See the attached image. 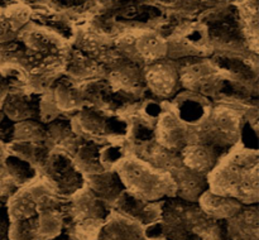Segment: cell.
Returning <instances> with one entry per match:
<instances>
[{"label":"cell","instance_id":"obj_1","mask_svg":"<svg viewBox=\"0 0 259 240\" xmlns=\"http://www.w3.org/2000/svg\"><path fill=\"white\" fill-rule=\"evenodd\" d=\"M209 189L214 194L233 197L243 205L259 201V156L257 149L239 143L220 158L207 174Z\"/></svg>","mask_w":259,"mask_h":240},{"label":"cell","instance_id":"obj_2","mask_svg":"<svg viewBox=\"0 0 259 240\" xmlns=\"http://www.w3.org/2000/svg\"><path fill=\"white\" fill-rule=\"evenodd\" d=\"M125 191L144 201H162L176 196L171 173L159 171L147 162L128 154L115 169Z\"/></svg>","mask_w":259,"mask_h":240},{"label":"cell","instance_id":"obj_3","mask_svg":"<svg viewBox=\"0 0 259 240\" xmlns=\"http://www.w3.org/2000/svg\"><path fill=\"white\" fill-rule=\"evenodd\" d=\"M243 121L244 114L242 111L214 104L202 123L190 126V143L205 144L225 154L239 143Z\"/></svg>","mask_w":259,"mask_h":240},{"label":"cell","instance_id":"obj_4","mask_svg":"<svg viewBox=\"0 0 259 240\" xmlns=\"http://www.w3.org/2000/svg\"><path fill=\"white\" fill-rule=\"evenodd\" d=\"M72 130L85 140L121 141L128 133V118L91 108H82L70 118Z\"/></svg>","mask_w":259,"mask_h":240},{"label":"cell","instance_id":"obj_5","mask_svg":"<svg viewBox=\"0 0 259 240\" xmlns=\"http://www.w3.org/2000/svg\"><path fill=\"white\" fill-rule=\"evenodd\" d=\"M67 199L61 196L55 187L38 176L27 186L20 187L5 202L10 221L28 219L47 209H60Z\"/></svg>","mask_w":259,"mask_h":240},{"label":"cell","instance_id":"obj_6","mask_svg":"<svg viewBox=\"0 0 259 240\" xmlns=\"http://www.w3.org/2000/svg\"><path fill=\"white\" fill-rule=\"evenodd\" d=\"M175 61L179 66L182 90L201 93L210 100L224 78L211 60L209 57H187Z\"/></svg>","mask_w":259,"mask_h":240},{"label":"cell","instance_id":"obj_7","mask_svg":"<svg viewBox=\"0 0 259 240\" xmlns=\"http://www.w3.org/2000/svg\"><path fill=\"white\" fill-rule=\"evenodd\" d=\"M38 173L65 199L71 197L85 186V177L77 171L72 158L56 149L50 152L46 161L38 168Z\"/></svg>","mask_w":259,"mask_h":240},{"label":"cell","instance_id":"obj_8","mask_svg":"<svg viewBox=\"0 0 259 240\" xmlns=\"http://www.w3.org/2000/svg\"><path fill=\"white\" fill-rule=\"evenodd\" d=\"M209 58L223 77L258 95V56L212 53Z\"/></svg>","mask_w":259,"mask_h":240},{"label":"cell","instance_id":"obj_9","mask_svg":"<svg viewBox=\"0 0 259 240\" xmlns=\"http://www.w3.org/2000/svg\"><path fill=\"white\" fill-rule=\"evenodd\" d=\"M147 92L159 100L168 101L182 90L180 85L179 66L175 60L163 58L144 66Z\"/></svg>","mask_w":259,"mask_h":240},{"label":"cell","instance_id":"obj_10","mask_svg":"<svg viewBox=\"0 0 259 240\" xmlns=\"http://www.w3.org/2000/svg\"><path fill=\"white\" fill-rule=\"evenodd\" d=\"M18 39L33 55H62L67 56L72 48V43L68 42L62 35L53 30L29 20L20 30Z\"/></svg>","mask_w":259,"mask_h":240},{"label":"cell","instance_id":"obj_11","mask_svg":"<svg viewBox=\"0 0 259 240\" xmlns=\"http://www.w3.org/2000/svg\"><path fill=\"white\" fill-rule=\"evenodd\" d=\"M105 78L114 90L121 91L138 99H143L146 96L144 66L123 56L106 68Z\"/></svg>","mask_w":259,"mask_h":240},{"label":"cell","instance_id":"obj_12","mask_svg":"<svg viewBox=\"0 0 259 240\" xmlns=\"http://www.w3.org/2000/svg\"><path fill=\"white\" fill-rule=\"evenodd\" d=\"M167 106L187 126H196L206 119L214 104L201 93L180 90L167 101Z\"/></svg>","mask_w":259,"mask_h":240},{"label":"cell","instance_id":"obj_13","mask_svg":"<svg viewBox=\"0 0 259 240\" xmlns=\"http://www.w3.org/2000/svg\"><path fill=\"white\" fill-rule=\"evenodd\" d=\"M110 210V207L99 200L85 184L82 188L78 189L76 194L66 200L65 206H63V211L66 215V226L70 222L81 221V220H105Z\"/></svg>","mask_w":259,"mask_h":240},{"label":"cell","instance_id":"obj_14","mask_svg":"<svg viewBox=\"0 0 259 240\" xmlns=\"http://www.w3.org/2000/svg\"><path fill=\"white\" fill-rule=\"evenodd\" d=\"M258 204L243 205L242 209L223 220V240H259Z\"/></svg>","mask_w":259,"mask_h":240},{"label":"cell","instance_id":"obj_15","mask_svg":"<svg viewBox=\"0 0 259 240\" xmlns=\"http://www.w3.org/2000/svg\"><path fill=\"white\" fill-rule=\"evenodd\" d=\"M157 143L164 148L180 152L190 143V126L182 123L166 106V110L154 124Z\"/></svg>","mask_w":259,"mask_h":240},{"label":"cell","instance_id":"obj_16","mask_svg":"<svg viewBox=\"0 0 259 240\" xmlns=\"http://www.w3.org/2000/svg\"><path fill=\"white\" fill-rule=\"evenodd\" d=\"M39 99L40 95L30 92L28 90L9 88L2 110L13 123H20V121L33 120V119L38 120Z\"/></svg>","mask_w":259,"mask_h":240},{"label":"cell","instance_id":"obj_17","mask_svg":"<svg viewBox=\"0 0 259 240\" xmlns=\"http://www.w3.org/2000/svg\"><path fill=\"white\" fill-rule=\"evenodd\" d=\"M98 240H146V232L141 222L111 209L101 226Z\"/></svg>","mask_w":259,"mask_h":240},{"label":"cell","instance_id":"obj_18","mask_svg":"<svg viewBox=\"0 0 259 240\" xmlns=\"http://www.w3.org/2000/svg\"><path fill=\"white\" fill-rule=\"evenodd\" d=\"M111 209L141 222L144 227L161 219V201H144L128 191L119 196Z\"/></svg>","mask_w":259,"mask_h":240},{"label":"cell","instance_id":"obj_19","mask_svg":"<svg viewBox=\"0 0 259 240\" xmlns=\"http://www.w3.org/2000/svg\"><path fill=\"white\" fill-rule=\"evenodd\" d=\"M32 18V8L25 3L14 2L0 5V43L18 39L20 30Z\"/></svg>","mask_w":259,"mask_h":240},{"label":"cell","instance_id":"obj_20","mask_svg":"<svg viewBox=\"0 0 259 240\" xmlns=\"http://www.w3.org/2000/svg\"><path fill=\"white\" fill-rule=\"evenodd\" d=\"M65 76L70 78L72 82L80 83L86 81L103 78L106 76V68L98 61L93 60L89 56L83 55L75 47L71 48L66 60Z\"/></svg>","mask_w":259,"mask_h":240},{"label":"cell","instance_id":"obj_21","mask_svg":"<svg viewBox=\"0 0 259 240\" xmlns=\"http://www.w3.org/2000/svg\"><path fill=\"white\" fill-rule=\"evenodd\" d=\"M85 184L108 207H113L116 200L125 191L116 171H101L85 177Z\"/></svg>","mask_w":259,"mask_h":240},{"label":"cell","instance_id":"obj_22","mask_svg":"<svg viewBox=\"0 0 259 240\" xmlns=\"http://www.w3.org/2000/svg\"><path fill=\"white\" fill-rule=\"evenodd\" d=\"M176 186V197L190 202H197L200 196L209 189L207 177L187 168L184 164L171 172Z\"/></svg>","mask_w":259,"mask_h":240},{"label":"cell","instance_id":"obj_23","mask_svg":"<svg viewBox=\"0 0 259 240\" xmlns=\"http://www.w3.org/2000/svg\"><path fill=\"white\" fill-rule=\"evenodd\" d=\"M182 164L195 172L207 176L219 163L224 154L209 146L200 143H190L180 151Z\"/></svg>","mask_w":259,"mask_h":240},{"label":"cell","instance_id":"obj_24","mask_svg":"<svg viewBox=\"0 0 259 240\" xmlns=\"http://www.w3.org/2000/svg\"><path fill=\"white\" fill-rule=\"evenodd\" d=\"M48 91L53 103L62 115H73L76 111L83 108L78 85L72 82L65 75L58 78Z\"/></svg>","mask_w":259,"mask_h":240},{"label":"cell","instance_id":"obj_25","mask_svg":"<svg viewBox=\"0 0 259 240\" xmlns=\"http://www.w3.org/2000/svg\"><path fill=\"white\" fill-rule=\"evenodd\" d=\"M202 211L214 220H227L237 214L243 207V204L233 197L223 196L211 192L210 189L205 191L197 201Z\"/></svg>","mask_w":259,"mask_h":240},{"label":"cell","instance_id":"obj_26","mask_svg":"<svg viewBox=\"0 0 259 240\" xmlns=\"http://www.w3.org/2000/svg\"><path fill=\"white\" fill-rule=\"evenodd\" d=\"M103 143L93 140H83L75 153L71 156L73 164L83 177L105 171L100 162V148Z\"/></svg>","mask_w":259,"mask_h":240},{"label":"cell","instance_id":"obj_27","mask_svg":"<svg viewBox=\"0 0 259 240\" xmlns=\"http://www.w3.org/2000/svg\"><path fill=\"white\" fill-rule=\"evenodd\" d=\"M141 159L151 164L154 168L159 169V171L168 172V173H171L172 171H175L177 167L182 164L180 152L164 148L157 141L147 151V153Z\"/></svg>","mask_w":259,"mask_h":240},{"label":"cell","instance_id":"obj_28","mask_svg":"<svg viewBox=\"0 0 259 240\" xmlns=\"http://www.w3.org/2000/svg\"><path fill=\"white\" fill-rule=\"evenodd\" d=\"M52 149L46 144L28 143V141H13L8 146L9 154L18 157L35 167L38 171Z\"/></svg>","mask_w":259,"mask_h":240},{"label":"cell","instance_id":"obj_29","mask_svg":"<svg viewBox=\"0 0 259 240\" xmlns=\"http://www.w3.org/2000/svg\"><path fill=\"white\" fill-rule=\"evenodd\" d=\"M3 166L19 188L27 186L28 183L33 182L39 176L35 167L13 154H8V157L3 162Z\"/></svg>","mask_w":259,"mask_h":240},{"label":"cell","instance_id":"obj_30","mask_svg":"<svg viewBox=\"0 0 259 240\" xmlns=\"http://www.w3.org/2000/svg\"><path fill=\"white\" fill-rule=\"evenodd\" d=\"M14 141H28V143H39L48 146L46 124L35 119L15 123Z\"/></svg>","mask_w":259,"mask_h":240},{"label":"cell","instance_id":"obj_31","mask_svg":"<svg viewBox=\"0 0 259 240\" xmlns=\"http://www.w3.org/2000/svg\"><path fill=\"white\" fill-rule=\"evenodd\" d=\"M128 154L124 140L103 143L100 148L101 166L105 171H115Z\"/></svg>","mask_w":259,"mask_h":240},{"label":"cell","instance_id":"obj_32","mask_svg":"<svg viewBox=\"0 0 259 240\" xmlns=\"http://www.w3.org/2000/svg\"><path fill=\"white\" fill-rule=\"evenodd\" d=\"M167 101L159 100V99L154 98H143L139 103L138 110H137V114L139 116L147 120L151 124H156L157 120L161 118V115L163 114V111L166 110Z\"/></svg>","mask_w":259,"mask_h":240},{"label":"cell","instance_id":"obj_33","mask_svg":"<svg viewBox=\"0 0 259 240\" xmlns=\"http://www.w3.org/2000/svg\"><path fill=\"white\" fill-rule=\"evenodd\" d=\"M18 188L19 187L14 183L4 166L0 164V200L3 202H7L17 192Z\"/></svg>","mask_w":259,"mask_h":240},{"label":"cell","instance_id":"obj_34","mask_svg":"<svg viewBox=\"0 0 259 240\" xmlns=\"http://www.w3.org/2000/svg\"><path fill=\"white\" fill-rule=\"evenodd\" d=\"M14 133H15V123L5 116L4 120L0 123V140L4 144L9 146L10 143L14 141Z\"/></svg>","mask_w":259,"mask_h":240},{"label":"cell","instance_id":"obj_35","mask_svg":"<svg viewBox=\"0 0 259 240\" xmlns=\"http://www.w3.org/2000/svg\"><path fill=\"white\" fill-rule=\"evenodd\" d=\"M10 219L5 205L0 206V240H9Z\"/></svg>","mask_w":259,"mask_h":240},{"label":"cell","instance_id":"obj_36","mask_svg":"<svg viewBox=\"0 0 259 240\" xmlns=\"http://www.w3.org/2000/svg\"><path fill=\"white\" fill-rule=\"evenodd\" d=\"M205 7L207 8H214V7H220V5L225 4H232L233 0H200Z\"/></svg>","mask_w":259,"mask_h":240},{"label":"cell","instance_id":"obj_37","mask_svg":"<svg viewBox=\"0 0 259 240\" xmlns=\"http://www.w3.org/2000/svg\"><path fill=\"white\" fill-rule=\"evenodd\" d=\"M8 154H9V152H8V146L0 140V164H3V162L7 158Z\"/></svg>","mask_w":259,"mask_h":240},{"label":"cell","instance_id":"obj_38","mask_svg":"<svg viewBox=\"0 0 259 240\" xmlns=\"http://www.w3.org/2000/svg\"><path fill=\"white\" fill-rule=\"evenodd\" d=\"M51 240H73V239L70 236V234H68V232L66 231V230H63V231L61 232V234L58 235V236L53 237V239H51Z\"/></svg>","mask_w":259,"mask_h":240},{"label":"cell","instance_id":"obj_39","mask_svg":"<svg viewBox=\"0 0 259 240\" xmlns=\"http://www.w3.org/2000/svg\"><path fill=\"white\" fill-rule=\"evenodd\" d=\"M4 118H5V114L3 113V110H2V109H0V123H2V121L4 120Z\"/></svg>","mask_w":259,"mask_h":240},{"label":"cell","instance_id":"obj_40","mask_svg":"<svg viewBox=\"0 0 259 240\" xmlns=\"http://www.w3.org/2000/svg\"><path fill=\"white\" fill-rule=\"evenodd\" d=\"M146 240H164V239H146Z\"/></svg>","mask_w":259,"mask_h":240},{"label":"cell","instance_id":"obj_41","mask_svg":"<svg viewBox=\"0 0 259 240\" xmlns=\"http://www.w3.org/2000/svg\"><path fill=\"white\" fill-rule=\"evenodd\" d=\"M202 240H215V239H202Z\"/></svg>","mask_w":259,"mask_h":240}]
</instances>
